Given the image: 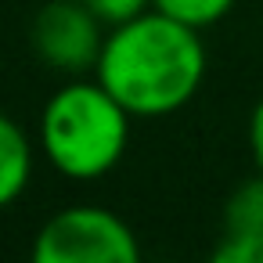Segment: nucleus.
<instances>
[{
  "mask_svg": "<svg viewBox=\"0 0 263 263\" xmlns=\"http://www.w3.org/2000/svg\"><path fill=\"white\" fill-rule=\"evenodd\" d=\"M83 4H87L108 29L119 26V22H130V18L144 15V11H152V0H83Z\"/></svg>",
  "mask_w": 263,
  "mask_h": 263,
  "instance_id": "nucleus-9",
  "label": "nucleus"
},
{
  "mask_svg": "<svg viewBox=\"0 0 263 263\" xmlns=\"http://www.w3.org/2000/svg\"><path fill=\"white\" fill-rule=\"evenodd\" d=\"M213 259L216 263H263V234L223 231L213 249Z\"/></svg>",
  "mask_w": 263,
  "mask_h": 263,
  "instance_id": "nucleus-8",
  "label": "nucleus"
},
{
  "mask_svg": "<svg viewBox=\"0 0 263 263\" xmlns=\"http://www.w3.org/2000/svg\"><path fill=\"white\" fill-rule=\"evenodd\" d=\"M249 148H252L256 170H263V94H259V101L252 105V116H249Z\"/></svg>",
  "mask_w": 263,
  "mask_h": 263,
  "instance_id": "nucleus-10",
  "label": "nucleus"
},
{
  "mask_svg": "<svg viewBox=\"0 0 263 263\" xmlns=\"http://www.w3.org/2000/svg\"><path fill=\"white\" fill-rule=\"evenodd\" d=\"M238 4V0H152V8L191 26V29H209L216 26L220 18L231 15V8Z\"/></svg>",
  "mask_w": 263,
  "mask_h": 263,
  "instance_id": "nucleus-7",
  "label": "nucleus"
},
{
  "mask_svg": "<svg viewBox=\"0 0 263 263\" xmlns=\"http://www.w3.org/2000/svg\"><path fill=\"white\" fill-rule=\"evenodd\" d=\"M205 69L209 54L202 29L152 8L108 29L94 80L134 119H159L180 112L198 94Z\"/></svg>",
  "mask_w": 263,
  "mask_h": 263,
  "instance_id": "nucleus-1",
  "label": "nucleus"
},
{
  "mask_svg": "<svg viewBox=\"0 0 263 263\" xmlns=\"http://www.w3.org/2000/svg\"><path fill=\"white\" fill-rule=\"evenodd\" d=\"M33 162H36L33 137L22 130L18 119L0 112V209H8L26 195L33 180Z\"/></svg>",
  "mask_w": 263,
  "mask_h": 263,
  "instance_id": "nucleus-5",
  "label": "nucleus"
},
{
  "mask_svg": "<svg viewBox=\"0 0 263 263\" xmlns=\"http://www.w3.org/2000/svg\"><path fill=\"white\" fill-rule=\"evenodd\" d=\"M223 231L238 234H263V170L241 180L231 198L223 202Z\"/></svg>",
  "mask_w": 263,
  "mask_h": 263,
  "instance_id": "nucleus-6",
  "label": "nucleus"
},
{
  "mask_svg": "<svg viewBox=\"0 0 263 263\" xmlns=\"http://www.w3.org/2000/svg\"><path fill=\"white\" fill-rule=\"evenodd\" d=\"M130 123L134 116L98 80H69L47 98L36 126V144L62 177L98 180L123 162Z\"/></svg>",
  "mask_w": 263,
  "mask_h": 263,
  "instance_id": "nucleus-2",
  "label": "nucleus"
},
{
  "mask_svg": "<svg viewBox=\"0 0 263 263\" xmlns=\"http://www.w3.org/2000/svg\"><path fill=\"white\" fill-rule=\"evenodd\" d=\"M105 22L83 0H47L33 18V51L65 76L94 72L105 47Z\"/></svg>",
  "mask_w": 263,
  "mask_h": 263,
  "instance_id": "nucleus-4",
  "label": "nucleus"
},
{
  "mask_svg": "<svg viewBox=\"0 0 263 263\" xmlns=\"http://www.w3.org/2000/svg\"><path fill=\"white\" fill-rule=\"evenodd\" d=\"M137 256L141 245L130 223L101 205H69L33 238L36 263H134Z\"/></svg>",
  "mask_w": 263,
  "mask_h": 263,
  "instance_id": "nucleus-3",
  "label": "nucleus"
}]
</instances>
